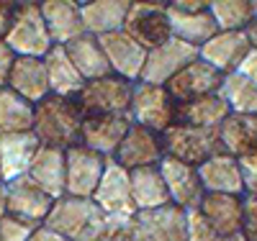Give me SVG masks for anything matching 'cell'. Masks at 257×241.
Wrapping results in <instances>:
<instances>
[{"label": "cell", "mask_w": 257, "mask_h": 241, "mask_svg": "<svg viewBox=\"0 0 257 241\" xmlns=\"http://www.w3.org/2000/svg\"><path fill=\"white\" fill-rule=\"evenodd\" d=\"M198 59V47H190V44L180 41V39H170L162 47L147 52V62L142 70V82L149 85H167L180 70H185L190 62Z\"/></svg>", "instance_id": "cell-9"}, {"label": "cell", "mask_w": 257, "mask_h": 241, "mask_svg": "<svg viewBox=\"0 0 257 241\" xmlns=\"http://www.w3.org/2000/svg\"><path fill=\"white\" fill-rule=\"evenodd\" d=\"M167 18H170V31H173V36L190 44V47H198V49L213 34H219L208 8L190 13V11H180V8H175L173 3H170L167 6Z\"/></svg>", "instance_id": "cell-27"}, {"label": "cell", "mask_w": 257, "mask_h": 241, "mask_svg": "<svg viewBox=\"0 0 257 241\" xmlns=\"http://www.w3.org/2000/svg\"><path fill=\"white\" fill-rule=\"evenodd\" d=\"M132 95L134 82L118 75H105L100 80L85 82L82 93L75 98L85 116L111 113V116H132Z\"/></svg>", "instance_id": "cell-5"}, {"label": "cell", "mask_w": 257, "mask_h": 241, "mask_svg": "<svg viewBox=\"0 0 257 241\" xmlns=\"http://www.w3.org/2000/svg\"><path fill=\"white\" fill-rule=\"evenodd\" d=\"M206 192H224V195H244V180L239 159L231 154H213L203 164L196 167Z\"/></svg>", "instance_id": "cell-20"}, {"label": "cell", "mask_w": 257, "mask_h": 241, "mask_svg": "<svg viewBox=\"0 0 257 241\" xmlns=\"http://www.w3.org/2000/svg\"><path fill=\"white\" fill-rule=\"evenodd\" d=\"M36 228H39V223L24 221V218L8 213L0 221V241H29L36 233Z\"/></svg>", "instance_id": "cell-36"}, {"label": "cell", "mask_w": 257, "mask_h": 241, "mask_svg": "<svg viewBox=\"0 0 257 241\" xmlns=\"http://www.w3.org/2000/svg\"><path fill=\"white\" fill-rule=\"evenodd\" d=\"M44 67H47V80H49V93L59 95V98H77L85 87L82 75L77 72V67L72 64L70 54L64 47H54L49 49V54L44 57Z\"/></svg>", "instance_id": "cell-25"}, {"label": "cell", "mask_w": 257, "mask_h": 241, "mask_svg": "<svg viewBox=\"0 0 257 241\" xmlns=\"http://www.w3.org/2000/svg\"><path fill=\"white\" fill-rule=\"evenodd\" d=\"M64 49H67L72 64L77 67V72L82 75L85 82L100 80V77H105V75H113L108 59H105V52H103L100 41H98V36L82 34L80 39H75L72 44H67Z\"/></svg>", "instance_id": "cell-30"}, {"label": "cell", "mask_w": 257, "mask_h": 241, "mask_svg": "<svg viewBox=\"0 0 257 241\" xmlns=\"http://www.w3.org/2000/svg\"><path fill=\"white\" fill-rule=\"evenodd\" d=\"M39 146L41 144L34 131H26V134H0V172H3V182L24 177L36 157Z\"/></svg>", "instance_id": "cell-22"}, {"label": "cell", "mask_w": 257, "mask_h": 241, "mask_svg": "<svg viewBox=\"0 0 257 241\" xmlns=\"http://www.w3.org/2000/svg\"><path fill=\"white\" fill-rule=\"evenodd\" d=\"M105 223H108V215L95 205L93 198H72V195H64V198L54 200L47 221L41 226L59 233L64 241H88Z\"/></svg>", "instance_id": "cell-2"}, {"label": "cell", "mask_w": 257, "mask_h": 241, "mask_svg": "<svg viewBox=\"0 0 257 241\" xmlns=\"http://www.w3.org/2000/svg\"><path fill=\"white\" fill-rule=\"evenodd\" d=\"M167 6L170 3L132 0V8H128L123 31L147 52L162 47L165 41L173 39V31H170V18H167Z\"/></svg>", "instance_id": "cell-7"}, {"label": "cell", "mask_w": 257, "mask_h": 241, "mask_svg": "<svg viewBox=\"0 0 257 241\" xmlns=\"http://www.w3.org/2000/svg\"><path fill=\"white\" fill-rule=\"evenodd\" d=\"M16 57H34L44 59L54 41L47 31L44 16H41V3H18L13 6V16L3 39Z\"/></svg>", "instance_id": "cell-3"}, {"label": "cell", "mask_w": 257, "mask_h": 241, "mask_svg": "<svg viewBox=\"0 0 257 241\" xmlns=\"http://www.w3.org/2000/svg\"><path fill=\"white\" fill-rule=\"evenodd\" d=\"M82 121H85V113L75 98L49 95L36 105L31 131L36 134L41 146L67 151L72 146H80Z\"/></svg>", "instance_id": "cell-1"}, {"label": "cell", "mask_w": 257, "mask_h": 241, "mask_svg": "<svg viewBox=\"0 0 257 241\" xmlns=\"http://www.w3.org/2000/svg\"><path fill=\"white\" fill-rule=\"evenodd\" d=\"M249 3H252V16L257 18V0H249Z\"/></svg>", "instance_id": "cell-48"}, {"label": "cell", "mask_w": 257, "mask_h": 241, "mask_svg": "<svg viewBox=\"0 0 257 241\" xmlns=\"http://www.w3.org/2000/svg\"><path fill=\"white\" fill-rule=\"evenodd\" d=\"M160 172L165 177V185H167V192H170V203L173 205H178L183 210H190V208L201 205L206 190L201 185V177H198L196 167H190L185 162H178V159H170V157H162Z\"/></svg>", "instance_id": "cell-14"}, {"label": "cell", "mask_w": 257, "mask_h": 241, "mask_svg": "<svg viewBox=\"0 0 257 241\" xmlns=\"http://www.w3.org/2000/svg\"><path fill=\"white\" fill-rule=\"evenodd\" d=\"M216 241H247L242 233H231V236H219Z\"/></svg>", "instance_id": "cell-47"}, {"label": "cell", "mask_w": 257, "mask_h": 241, "mask_svg": "<svg viewBox=\"0 0 257 241\" xmlns=\"http://www.w3.org/2000/svg\"><path fill=\"white\" fill-rule=\"evenodd\" d=\"M249 49L252 44L244 31H219L198 49V59L211 64L216 72L229 75V72H237V67L242 64Z\"/></svg>", "instance_id": "cell-18"}, {"label": "cell", "mask_w": 257, "mask_h": 241, "mask_svg": "<svg viewBox=\"0 0 257 241\" xmlns=\"http://www.w3.org/2000/svg\"><path fill=\"white\" fill-rule=\"evenodd\" d=\"M175 8H180V11H206L208 8V3H201V0H175L173 3Z\"/></svg>", "instance_id": "cell-44"}, {"label": "cell", "mask_w": 257, "mask_h": 241, "mask_svg": "<svg viewBox=\"0 0 257 241\" xmlns=\"http://www.w3.org/2000/svg\"><path fill=\"white\" fill-rule=\"evenodd\" d=\"M132 116H111V113H98V116H85L82 121V136H80V144L88 146L93 151H98L100 157L111 159L123 136L128 134L132 128Z\"/></svg>", "instance_id": "cell-11"}, {"label": "cell", "mask_w": 257, "mask_h": 241, "mask_svg": "<svg viewBox=\"0 0 257 241\" xmlns=\"http://www.w3.org/2000/svg\"><path fill=\"white\" fill-rule=\"evenodd\" d=\"M132 218H108L95 236H90L88 241H137L134 233H132Z\"/></svg>", "instance_id": "cell-37"}, {"label": "cell", "mask_w": 257, "mask_h": 241, "mask_svg": "<svg viewBox=\"0 0 257 241\" xmlns=\"http://www.w3.org/2000/svg\"><path fill=\"white\" fill-rule=\"evenodd\" d=\"M128 182H132V198H134L137 210H157V208L170 205V192L160 172V164L132 169L128 172Z\"/></svg>", "instance_id": "cell-28"}, {"label": "cell", "mask_w": 257, "mask_h": 241, "mask_svg": "<svg viewBox=\"0 0 257 241\" xmlns=\"http://www.w3.org/2000/svg\"><path fill=\"white\" fill-rule=\"evenodd\" d=\"M8 215V200H6V185H0V221Z\"/></svg>", "instance_id": "cell-46"}, {"label": "cell", "mask_w": 257, "mask_h": 241, "mask_svg": "<svg viewBox=\"0 0 257 241\" xmlns=\"http://www.w3.org/2000/svg\"><path fill=\"white\" fill-rule=\"evenodd\" d=\"M242 236L247 241H257V198L244 195L242 198Z\"/></svg>", "instance_id": "cell-38"}, {"label": "cell", "mask_w": 257, "mask_h": 241, "mask_svg": "<svg viewBox=\"0 0 257 241\" xmlns=\"http://www.w3.org/2000/svg\"><path fill=\"white\" fill-rule=\"evenodd\" d=\"M219 141L221 151L231 157H244L257 149V113H229L219 126Z\"/></svg>", "instance_id": "cell-29"}, {"label": "cell", "mask_w": 257, "mask_h": 241, "mask_svg": "<svg viewBox=\"0 0 257 241\" xmlns=\"http://www.w3.org/2000/svg\"><path fill=\"white\" fill-rule=\"evenodd\" d=\"M93 200L108 218H132L137 213V205L132 198V182H128V169H123L113 157L105 159V169L93 192Z\"/></svg>", "instance_id": "cell-8"}, {"label": "cell", "mask_w": 257, "mask_h": 241, "mask_svg": "<svg viewBox=\"0 0 257 241\" xmlns=\"http://www.w3.org/2000/svg\"><path fill=\"white\" fill-rule=\"evenodd\" d=\"M11 16H13V3H0V41L6 39L8 24H11Z\"/></svg>", "instance_id": "cell-42"}, {"label": "cell", "mask_w": 257, "mask_h": 241, "mask_svg": "<svg viewBox=\"0 0 257 241\" xmlns=\"http://www.w3.org/2000/svg\"><path fill=\"white\" fill-rule=\"evenodd\" d=\"M13 93H18L24 100L39 105L44 98H49V80H47V67L44 59H34V57H16V64L11 70L8 85Z\"/></svg>", "instance_id": "cell-23"}, {"label": "cell", "mask_w": 257, "mask_h": 241, "mask_svg": "<svg viewBox=\"0 0 257 241\" xmlns=\"http://www.w3.org/2000/svg\"><path fill=\"white\" fill-rule=\"evenodd\" d=\"M128 223L137 241H188L185 210L173 203L157 210H137Z\"/></svg>", "instance_id": "cell-10"}, {"label": "cell", "mask_w": 257, "mask_h": 241, "mask_svg": "<svg viewBox=\"0 0 257 241\" xmlns=\"http://www.w3.org/2000/svg\"><path fill=\"white\" fill-rule=\"evenodd\" d=\"M67 157V195L72 198H93V192L103 177L105 157L88 146H72L64 151Z\"/></svg>", "instance_id": "cell-12"}, {"label": "cell", "mask_w": 257, "mask_h": 241, "mask_svg": "<svg viewBox=\"0 0 257 241\" xmlns=\"http://www.w3.org/2000/svg\"><path fill=\"white\" fill-rule=\"evenodd\" d=\"M36 105L24 100L11 87H0V134H26L34 128Z\"/></svg>", "instance_id": "cell-32"}, {"label": "cell", "mask_w": 257, "mask_h": 241, "mask_svg": "<svg viewBox=\"0 0 257 241\" xmlns=\"http://www.w3.org/2000/svg\"><path fill=\"white\" fill-rule=\"evenodd\" d=\"M226 116H229V105L219 93L201 95L196 100L178 105V123L198 126V128H219Z\"/></svg>", "instance_id": "cell-31"}, {"label": "cell", "mask_w": 257, "mask_h": 241, "mask_svg": "<svg viewBox=\"0 0 257 241\" xmlns=\"http://www.w3.org/2000/svg\"><path fill=\"white\" fill-rule=\"evenodd\" d=\"M162 157H165V151H162L160 134L144 128V126H137V123H132V128H128V134L123 136L118 151L113 154V159L128 172L160 164Z\"/></svg>", "instance_id": "cell-16"}, {"label": "cell", "mask_w": 257, "mask_h": 241, "mask_svg": "<svg viewBox=\"0 0 257 241\" xmlns=\"http://www.w3.org/2000/svg\"><path fill=\"white\" fill-rule=\"evenodd\" d=\"M208 13L219 31H244L254 18L249 0H211Z\"/></svg>", "instance_id": "cell-34"}, {"label": "cell", "mask_w": 257, "mask_h": 241, "mask_svg": "<svg viewBox=\"0 0 257 241\" xmlns=\"http://www.w3.org/2000/svg\"><path fill=\"white\" fill-rule=\"evenodd\" d=\"M198 208L219 236L242 233V195L206 192Z\"/></svg>", "instance_id": "cell-26"}, {"label": "cell", "mask_w": 257, "mask_h": 241, "mask_svg": "<svg viewBox=\"0 0 257 241\" xmlns=\"http://www.w3.org/2000/svg\"><path fill=\"white\" fill-rule=\"evenodd\" d=\"M244 34H247V39H249V44L257 49V18H252V24L244 29Z\"/></svg>", "instance_id": "cell-45"}, {"label": "cell", "mask_w": 257, "mask_h": 241, "mask_svg": "<svg viewBox=\"0 0 257 241\" xmlns=\"http://www.w3.org/2000/svg\"><path fill=\"white\" fill-rule=\"evenodd\" d=\"M98 41H100V47L105 52V59H108L113 75H118L128 82L142 80V70H144V62H147V49H142L126 31L105 34Z\"/></svg>", "instance_id": "cell-17"}, {"label": "cell", "mask_w": 257, "mask_h": 241, "mask_svg": "<svg viewBox=\"0 0 257 241\" xmlns=\"http://www.w3.org/2000/svg\"><path fill=\"white\" fill-rule=\"evenodd\" d=\"M41 16H44L47 31L57 47H67V44H72L75 39L85 34L80 3H72V0H47V3H41Z\"/></svg>", "instance_id": "cell-21"}, {"label": "cell", "mask_w": 257, "mask_h": 241, "mask_svg": "<svg viewBox=\"0 0 257 241\" xmlns=\"http://www.w3.org/2000/svg\"><path fill=\"white\" fill-rule=\"evenodd\" d=\"M128 8H132V0H93V3H82L80 13H82L85 34L100 39L105 34L123 31Z\"/></svg>", "instance_id": "cell-24"}, {"label": "cell", "mask_w": 257, "mask_h": 241, "mask_svg": "<svg viewBox=\"0 0 257 241\" xmlns=\"http://www.w3.org/2000/svg\"><path fill=\"white\" fill-rule=\"evenodd\" d=\"M6 200H8L11 215H18V218H24V221H31V223H39V226L47 221V215L54 205V200L29 177V174L6 182Z\"/></svg>", "instance_id": "cell-13"}, {"label": "cell", "mask_w": 257, "mask_h": 241, "mask_svg": "<svg viewBox=\"0 0 257 241\" xmlns=\"http://www.w3.org/2000/svg\"><path fill=\"white\" fill-rule=\"evenodd\" d=\"M185 238L188 241H216L219 233L213 231L211 221L201 213V208L185 210Z\"/></svg>", "instance_id": "cell-35"}, {"label": "cell", "mask_w": 257, "mask_h": 241, "mask_svg": "<svg viewBox=\"0 0 257 241\" xmlns=\"http://www.w3.org/2000/svg\"><path fill=\"white\" fill-rule=\"evenodd\" d=\"M132 121L137 126L162 134L178 121V105L162 85H149L139 80L134 82L132 95Z\"/></svg>", "instance_id": "cell-6"}, {"label": "cell", "mask_w": 257, "mask_h": 241, "mask_svg": "<svg viewBox=\"0 0 257 241\" xmlns=\"http://www.w3.org/2000/svg\"><path fill=\"white\" fill-rule=\"evenodd\" d=\"M239 169H242V180H244V192L257 198V149L239 157Z\"/></svg>", "instance_id": "cell-39"}, {"label": "cell", "mask_w": 257, "mask_h": 241, "mask_svg": "<svg viewBox=\"0 0 257 241\" xmlns=\"http://www.w3.org/2000/svg\"><path fill=\"white\" fill-rule=\"evenodd\" d=\"M26 174L52 200H59L67 195V157H64L62 149L39 146Z\"/></svg>", "instance_id": "cell-19"}, {"label": "cell", "mask_w": 257, "mask_h": 241, "mask_svg": "<svg viewBox=\"0 0 257 241\" xmlns=\"http://www.w3.org/2000/svg\"><path fill=\"white\" fill-rule=\"evenodd\" d=\"M29 241H64L59 233H54V231H49L47 226H39L36 228V233L29 238Z\"/></svg>", "instance_id": "cell-43"}, {"label": "cell", "mask_w": 257, "mask_h": 241, "mask_svg": "<svg viewBox=\"0 0 257 241\" xmlns=\"http://www.w3.org/2000/svg\"><path fill=\"white\" fill-rule=\"evenodd\" d=\"M16 64V54L11 52V47L6 41H0V87L8 85V77H11V70Z\"/></svg>", "instance_id": "cell-40"}, {"label": "cell", "mask_w": 257, "mask_h": 241, "mask_svg": "<svg viewBox=\"0 0 257 241\" xmlns=\"http://www.w3.org/2000/svg\"><path fill=\"white\" fill-rule=\"evenodd\" d=\"M221 72H216L206 64L203 59L190 62L185 70H180L173 80L165 85V90L170 93V98L175 100V105L188 103V100H196L201 95H211V93H219L221 87Z\"/></svg>", "instance_id": "cell-15"}, {"label": "cell", "mask_w": 257, "mask_h": 241, "mask_svg": "<svg viewBox=\"0 0 257 241\" xmlns=\"http://www.w3.org/2000/svg\"><path fill=\"white\" fill-rule=\"evenodd\" d=\"M165 157L185 162L190 167L203 164L208 157L221 154V141H219V128H198L188 123H173L167 131L160 134Z\"/></svg>", "instance_id": "cell-4"}, {"label": "cell", "mask_w": 257, "mask_h": 241, "mask_svg": "<svg viewBox=\"0 0 257 241\" xmlns=\"http://www.w3.org/2000/svg\"><path fill=\"white\" fill-rule=\"evenodd\" d=\"M0 185H6V182H3V172H0Z\"/></svg>", "instance_id": "cell-49"}, {"label": "cell", "mask_w": 257, "mask_h": 241, "mask_svg": "<svg viewBox=\"0 0 257 241\" xmlns=\"http://www.w3.org/2000/svg\"><path fill=\"white\" fill-rule=\"evenodd\" d=\"M237 72L244 75L247 80H252V82L257 85V49H254V47L247 52V57L242 59V64L237 67Z\"/></svg>", "instance_id": "cell-41"}, {"label": "cell", "mask_w": 257, "mask_h": 241, "mask_svg": "<svg viewBox=\"0 0 257 241\" xmlns=\"http://www.w3.org/2000/svg\"><path fill=\"white\" fill-rule=\"evenodd\" d=\"M219 95L229 105V113H257V85L239 72H229L221 77Z\"/></svg>", "instance_id": "cell-33"}]
</instances>
